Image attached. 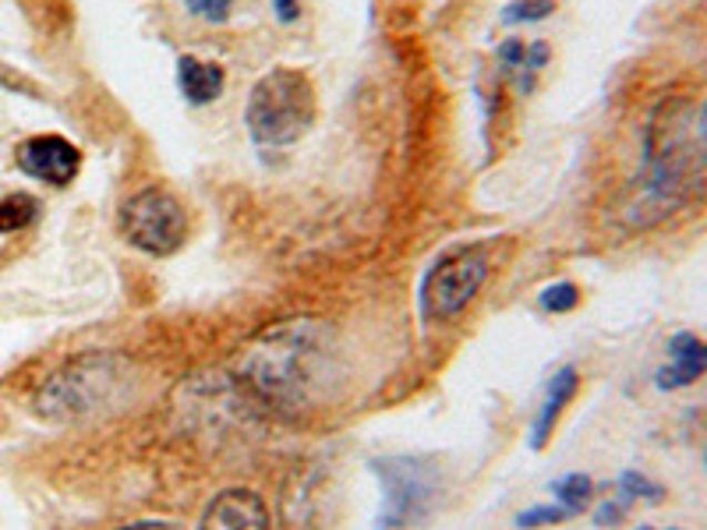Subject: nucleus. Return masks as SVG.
<instances>
[{"instance_id":"obj_4","label":"nucleus","mask_w":707,"mask_h":530,"mask_svg":"<svg viewBox=\"0 0 707 530\" xmlns=\"http://www.w3.org/2000/svg\"><path fill=\"white\" fill-rule=\"evenodd\" d=\"M124 237L145 255H174L188 237L184 205L166 187H142L121 210Z\"/></svg>"},{"instance_id":"obj_18","label":"nucleus","mask_w":707,"mask_h":530,"mask_svg":"<svg viewBox=\"0 0 707 530\" xmlns=\"http://www.w3.org/2000/svg\"><path fill=\"white\" fill-rule=\"evenodd\" d=\"M234 0H188V11L205 18V22H226Z\"/></svg>"},{"instance_id":"obj_6","label":"nucleus","mask_w":707,"mask_h":530,"mask_svg":"<svg viewBox=\"0 0 707 530\" xmlns=\"http://www.w3.org/2000/svg\"><path fill=\"white\" fill-rule=\"evenodd\" d=\"M18 166H22V174H29L36 181L64 187L74 181V174H79L82 153L61 135H36L18 145Z\"/></svg>"},{"instance_id":"obj_15","label":"nucleus","mask_w":707,"mask_h":530,"mask_svg":"<svg viewBox=\"0 0 707 530\" xmlns=\"http://www.w3.org/2000/svg\"><path fill=\"white\" fill-rule=\"evenodd\" d=\"M619 488L626 499H644V502H661L665 499V488L655 485L652 478L637 475V470H626V475L619 478Z\"/></svg>"},{"instance_id":"obj_1","label":"nucleus","mask_w":707,"mask_h":530,"mask_svg":"<svg viewBox=\"0 0 707 530\" xmlns=\"http://www.w3.org/2000/svg\"><path fill=\"white\" fill-rule=\"evenodd\" d=\"M330 329L319 322H283L262 333L241 357V371L265 400L280 407L312 404L315 389L326 383Z\"/></svg>"},{"instance_id":"obj_23","label":"nucleus","mask_w":707,"mask_h":530,"mask_svg":"<svg viewBox=\"0 0 707 530\" xmlns=\"http://www.w3.org/2000/svg\"><path fill=\"white\" fill-rule=\"evenodd\" d=\"M637 530H683V527H637Z\"/></svg>"},{"instance_id":"obj_9","label":"nucleus","mask_w":707,"mask_h":530,"mask_svg":"<svg viewBox=\"0 0 707 530\" xmlns=\"http://www.w3.org/2000/svg\"><path fill=\"white\" fill-rule=\"evenodd\" d=\"M382 478H386V488H390V517H386L390 523H407L411 517L425 513L428 481L422 478V470L404 463V460H396L382 470Z\"/></svg>"},{"instance_id":"obj_16","label":"nucleus","mask_w":707,"mask_h":530,"mask_svg":"<svg viewBox=\"0 0 707 530\" xmlns=\"http://www.w3.org/2000/svg\"><path fill=\"white\" fill-rule=\"evenodd\" d=\"M577 305H580V291L573 287V283H552V287L542 291V308L545 312L563 315V312H573Z\"/></svg>"},{"instance_id":"obj_22","label":"nucleus","mask_w":707,"mask_h":530,"mask_svg":"<svg viewBox=\"0 0 707 530\" xmlns=\"http://www.w3.org/2000/svg\"><path fill=\"white\" fill-rule=\"evenodd\" d=\"M121 530H178V527L160 523V520H145V523H131V527H121Z\"/></svg>"},{"instance_id":"obj_11","label":"nucleus","mask_w":707,"mask_h":530,"mask_svg":"<svg viewBox=\"0 0 707 530\" xmlns=\"http://www.w3.org/2000/svg\"><path fill=\"white\" fill-rule=\"evenodd\" d=\"M577 386H580L577 368H559L556 378L548 383L545 404H542V410H538V421H534V435H531V446H534V449H542V446L548 442L552 428H556L559 414H563L566 404L573 400V393H577Z\"/></svg>"},{"instance_id":"obj_13","label":"nucleus","mask_w":707,"mask_h":530,"mask_svg":"<svg viewBox=\"0 0 707 530\" xmlns=\"http://www.w3.org/2000/svg\"><path fill=\"white\" fill-rule=\"evenodd\" d=\"M552 491H556V499H559V506L566 509V513L577 517V513H584V509L590 506L595 485H590L587 475H566V478H559L556 485H552Z\"/></svg>"},{"instance_id":"obj_14","label":"nucleus","mask_w":707,"mask_h":530,"mask_svg":"<svg viewBox=\"0 0 707 530\" xmlns=\"http://www.w3.org/2000/svg\"><path fill=\"white\" fill-rule=\"evenodd\" d=\"M32 216H36V198H29V195L0 198V234L22 231V226L32 223Z\"/></svg>"},{"instance_id":"obj_8","label":"nucleus","mask_w":707,"mask_h":530,"mask_svg":"<svg viewBox=\"0 0 707 530\" xmlns=\"http://www.w3.org/2000/svg\"><path fill=\"white\" fill-rule=\"evenodd\" d=\"M707 375V344L694 333H676L668 339V365L658 368V389H686Z\"/></svg>"},{"instance_id":"obj_2","label":"nucleus","mask_w":707,"mask_h":530,"mask_svg":"<svg viewBox=\"0 0 707 530\" xmlns=\"http://www.w3.org/2000/svg\"><path fill=\"white\" fill-rule=\"evenodd\" d=\"M131 375H135V368L121 354L79 357V361H71L68 368L47 378L43 389L36 393L32 407L40 418L57 425L85 421L124 400L131 383H135Z\"/></svg>"},{"instance_id":"obj_5","label":"nucleus","mask_w":707,"mask_h":530,"mask_svg":"<svg viewBox=\"0 0 707 530\" xmlns=\"http://www.w3.org/2000/svg\"><path fill=\"white\" fill-rule=\"evenodd\" d=\"M488 276V252L485 244H467V248L450 252L438 265H432L422 283V315L453 318L471 305V297L482 291Z\"/></svg>"},{"instance_id":"obj_17","label":"nucleus","mask_w":707,"mask_h":530,"mask_svg":"<svg viewBox=\"0 0 707 530\" xmlns=\"http://www.w3.org/2000/svg\"><path fill=\"white\" fill-rule=\"evenodd\" d=\"M552 11V0H517L506 8V22H538Z\"/></svg>"},{"instance_id":"obj_10","label":"nucleus","mask_w":707,"mask_h":530,"mask_svg":"<svg viewBox=\"0 0 707 530\" xmlns=\"http://www.w3.org/2000/svg\"><path fill=\"white\" fill-rule=\"evenodd\" d=\"M223 82H226V74H223V68L216 61H202V57H181L178 85H181L188 103H195V106L213 103L223 92Z\"/></svg>"},{"instance_id":"obj_19","label":"nucleus","mask_w":707,"mask_h":530,"mask_svg":"<svg viewBox=\"0 0 707 530\" xmlns=\"http://www.w3.org/2000/svg\"><path fill=\"white\" fill-rule=\"evenodd\" d=\"M569 513L563 506H538V509H527V513H521V527H545V523H563Z\"/></svg>"},{"instance_id":"obj_7","label":"nucleus","mask_w":707,"mask_h":530,"mask_svg":"<svg viewBox=\"0 0 707 530\" xmlns=\"http://www.w3.org/2000/svg\"><path fill=\"white\" fill-rule=\"evenodd\" d=\"M199 530H270V513L248 488H226L209 502Z\"/></svg>"},{"instance_id":"obj_3","label":"nucleus","mask_w":707,"mask_h":530,"mask_svg":"<svg viewBox=\"0 0 707 530\" xmlns=\"http://www.w3.org/2000/svg\"><path fill=\"white\" fill-rule=\"evenodd\" d=\"M244 124L259 145H294L315 124V89L309 74L294 68L262 74L248 96Z\"/></svg>"},{"instance_id":"obj_12","label":"nucleus","mask_w":707,"mask_h":530,"mask_svg":"<svg viewBox=\"0 0 707 530\" xmlns=\"http://www.w3.org/2000/svg\"><path fill=\"white\" fill-rule=\"evenodd\" d=\"M686 153H690V170L697 192L707 187V103L700 110H690L686 121Z\"/></svg>"},{"instance_id":"obj_21","label":"nucleus","mask_w":707,"mask_h":530,"mask_svg":"<svg viewBox=\"0 0 707 530\" xmlns=\"http://www.w3.org/2000/svg\"><path fill=\"white\" fill-rule=\"evenodd\" d=\"M273 8L280 14V22H294L297 18V0H273Z\"/></svg>"},{"instance_id":"obj_20","label":"nucleus","mask_w":707,"mask_h":530,"mask_svg":"<svg viewBox=\"0 0 707 530\" xmlns=\"http://www.w3.org/2000/svg\"><path fill=\"white\" fill-rule=\"evenodd\" d=\"M623 513H626L623 502H605V506L598 509V517H595V520H598L602 527H616V523L623 520Z\"/></svg>"}]
</instances>
